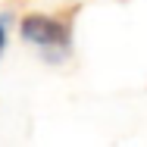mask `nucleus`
<instances>
[{"label": "nucleus", "instance_id": "1", "mask_svg": "<svg viewBox=\"0 0 147 147\" xmlns=\"http://www.w3.org/2000/svg\"><path fill=\"white\" fill-rule=\"evenodd\" d=\"M72 13L75 9H66V13H57V16L28 13L22 19V38H28L38 47H59V50H66L72 44V22H69Z\"/></svg>", "mask_w": 147, "mask_h": 147}, {"label": "nucleus", "instance_id": "2", "mask_svg": "<svg viewBox=\"0 0 147 147\" xmlns=\"http://www.w3.org/2000/svg\"><path fill=\"white\" fill-rule=\"evenodd\" d=\"M3 41H6V34H3V28H0V50H3Z\"/></svg>", "mask_w": 147, "mask_h": 147}]
</instances>
